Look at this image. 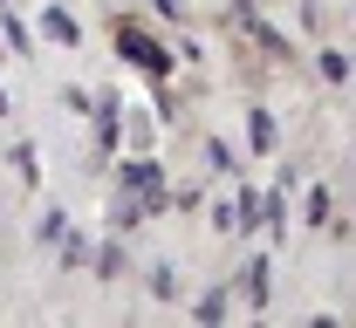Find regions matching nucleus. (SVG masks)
<instances>
[]
</instances>
